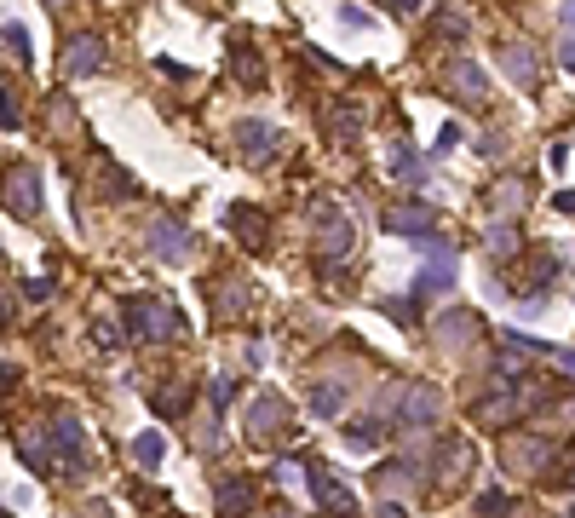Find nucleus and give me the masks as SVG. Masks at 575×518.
Segmentation results:
<instances>
[{"label":"nucleus","instance_id":"f257e3e1","mask_svg":"<svg viewBox=\"0 0 575 518\" xmlns=\"http://www.w3.org/2000/svg\"><path fill=\"white\" fill-rule=\"evenodd\" d=\"M0 202L18 213V219H35V213H41V173L23 167V162L6 167V173H0Z\"/></svg>","mask_w":575,"mask_h":518},{"label":"nucleus","instance_id":"f03ea898","mask_svg":"<svg viewBox=\"0 0 575 518\" xmlns=\"http://www.w3.org/2000/svg\"><path fill=\"white\" fill-rule=\"evenodd\" d=\"M167 329H173V311L161 300H127V334L133 340H161Z\"/></svg>","mask_w":575,"mask_h":518},{"label":"nucleus","instance_id":"7ed1b4c3","mask_svg":"<svg viewBox=\"0 0 575 518\" xmlns=\"http://www.w3.org/2000/svg\"><path fill=\"white\" fill-rule=\"evenodd\" d=\"M64 70L69 75H98L104 70V41H98V35H75V41H64Z\"/></svg>","mask_w":575,"mask_h":518},{"label":"nucleus","instance_id":"20e7f679","mask_svg":"<svg viewBox=\"0 0 575 518\" xmlns=\"http://www.w3.org/2000/svg\"><path fill=\"white\" fill-rule=\"evenodd\" d=\"M150 248H156L161 259H184V248H190V231H184L179 219H156V225H150Z\"/></svg>","mask_w":575,"mask_h":518},{"label":"nucleus","instance_id":"39448f33","mask_svg":"<svg viewBox=\"0 0 575 518\" xmlns=\"http://www.w3.org/2000/svg\"><path fill=\"white\" fill-rule=\"evenodd\" d=\"M432 225H437V213L426 202H409V208L386 213V231H403V236H420V231H432Z\"/></svg>","mask_w":575,"mask_h":518},{"label":"nucleus","instance_id":"423d86ee","mask_svg":"<svg viewBox=\"0 0 575 518\" xmlns=\"http://www.w3.org/2000/svg\"><path fill=\"white\" fill-rule=\"evenodd\" d=\"M455 283V254H437L432 248V259H426V271H420V283H414V294H443V288Z\"/></svg>","mask_w":575,"mask_h":518},{"label":"nucleus","instance_id":"0eeeda50","mask_svg":"<svg viewBox=\"0 0 575 518\" xmlns=\"http://www.w3.org/2000/svg\"><path fill=\"white\" fill-rule=\"evenodd\" d=\"M236 139H242V150H253V156H271V150H276V127H265V121H242V127H236Z\"/></svg>","mask_w":575,"mask_h":518},{"label":"nucleus","instance_id":"6e6552de","mask_svg":"<svg viewBox=\"0 0 575 518\" xmlns=\"http://www.w3.org/2000/svg\"><path fill=\"white\" fill-rule=\"evenodd\" d=\"M501 58H506V75H512L518 87H529V81H535V47H506Z\"/></svg>","mask_w":575,"mask_h":518},{"label":"nucleus","instance_id":"1a4fd4ad","mask_svg":"<svg viewBox=\"0 0 575 518\" xmlns=\"http://www.w3.org/2000/svg\"><path fill=\"white\" fill-rule=\"evenodd\" d=\"M248 421H253V432H259V438H276V426H282V403H276V398H259Z\"/></svg>","mask_w":575,"mask_h":518},{"label":"nucleus","instance_id":"9d476101","mask_svg":"<svg viewBox=\"0 0 575 518\" xmlns=\"http://www.w3.org/2000/svg\"><path fill=\"white\" fill-rule=\"evenodd\" d=\"M518 196H524V179H501V185L489 190V208H495V213H512V208H518Z\"/></svg>","mask_w":575,"mask_h":518},{"label":"nucleus","instance_id":"9b49d317","mask_svg":"<svg viewBox=\"0 0 575 518\" xmlns=\"http://www.w3.org/2000/svg\"><path fill=\"white\" fill-rule=\"evenodd\" d=\"M449 81H455L460 98H483V75L472 70V64H455V75H449Z\"/></svg>","mask_w":575,"mask_h":518},{"label":"nucleus","instance_id":"f8f14e48","mask_svg":"<svg viewBox=\"0 0 575 518\" xmlns=\"http://www.w3.org/2000/svg\"><path fill=\"white\" fill-rule=\"evenodd\" d=\"M432 415H437V392L414 386V392H409V421H432Z\"/></svg>","mask_w":575,"mask_h":518},{"label":"nucleus","instance_id":"ddd939ff","mask_svg":"<svg viewBox=\"0 0 575 518\" xmlns=\"http://www.w3.org/2000/svg\"><path fill=\"white\" fill-rule=\"evenodd\" d=\"M311 403H317L322 415H334V409H340V392H334V386H317V392H311Z\"/></svg>","mask_w":575,"mask_h":518},{"label":"nucleus","instance_id":"4468645a","mask_svg":"<svg viewBox=\"0 0 575 518\" xmlns=\"http://www.w3.org/2000/svg\"><path fill=\"white\" fill-rule=\"evenodd\" d=\"M489 248H495V254H512V248H518V236L501 225V231H489Z\"/></svg>","mask_w":575,"mask_h":518},{"label":"nucleus","instance_id":"2eb2a0df","mask_svg":"<svg viewBox=\"0 0 575 518\" xmlns=\"http://www.w3.org/2000/svg\"><path fill=\"white\" fill-rule=\"evenodd\" d=\"M138 461H161V438H138Z\"/></svg>","mask_w":575,"mask_h":518},{"label":"nucleus","instance_id":"dca6fc26","mask_svg":"<svg viewBox=\"0 0 575 518\" xmlns=\"http://www.w3.org/2000/svg\"><path fill=\"white\" fill-rule=\"evenodd\" d=\"M558 58H564V70H575V41H564V52H558Z\"/></svg>","mask_w":575,"mask_h":518},{"label":"nucleus","instance_id":"f3484780","mask_svg":"<svg viewBox=\"0 0 575 518\" xmlns=\"http://www.w3.org/2000/svg\"><path fill=\"white\" fill-rule=\"evenodd\" d=\"M391 12H409V6H420V0H386Z\"/></svg>","mask_w":575,"mask_h":518},{"label":"nucleus","instance_id":"a211bd4d","mask_svg":"<svg viewBox=\"0 0 575 518\" xmlns=\"http://www.w3.org/2000/svg\"><path fill=\"white\" fill-rule=\"evenodd\" d=\"M564 24H570V29H575V0H564Z\"/></svg>","mask_w":575,"mask_h":518}]
</instances>
